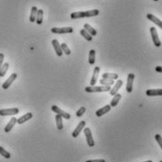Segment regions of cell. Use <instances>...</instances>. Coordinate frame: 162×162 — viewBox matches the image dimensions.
I'll use <instances>...</instances> for the list:
<instances>
[{
	"label": "cell",
	"mask_w": 162,
	"mask_h": 162,
	"mask_svg": "<svg viewBox=\"0 0 162 162\" xmlns=\"http://www.w3.org/2000/svg\"><path fill=\"white\" fill-rule=\"evenodd\" d=\"M99 14V9H92V11H78V12H72L70 14L71 19H80V18H88V17H94L98 16Z\"/></svg>",
	"instance_id": "cell-1"
},
{
	"label": "cell",
	"mask_w": 162,
	"mask_h": 162,
	"mask_svg": "<svg viewBox=\"0 0 162 162\" xmlns=\"http://www.w3.org/2000/svg\"><path fill=\"white\" fill-rule=\"evenodd\" d=\"M111 90V86H105V85H101V86H87L85 87V91L88 93H95V92H108Z\"/></svg>",
	"instance_id": "cell-2"
},
{
	"label": "cell",
	"mask_w": 162,
	"mask_h": 162,
	"mask_svg": "<svg viewBox=\"0 0 162 162\" xmlns=\"http://www.w3.org/2000/svg\"><path fill=\"white\" fill-rule=\"evenodd\" d=\"M53 34H69L73 32L72 27H53L51 29Z\"/></svg>",
	"instance_id": "cell-3"
},
{
	"label": "cell",
	"mask_w": 162,
	"mask_h": 162,
	"mask_svg": "<svg viewBox=\"0 0 162 162\" xmlns=\"http://www.w3.org/2000/svg\"><path fill=\"white\" fill-rule=\"evenodd\" d=\"M19 113L18 108H9V109H1L0 110V115L8 116V115H15Z\"/></svg>",
	"instance_id": "cell-4"
},
{
	"label": "cell",
	"mask_w": 162,
	"mask_h": 162,
	"mask_svg": "<svg viewBox=\"0 0 162 162\" xmlns=\"http://www.w3.org/2000/svg\"><path fill=\"white\" fill-rule=\"evenodd\" d=\"M52 111H53V112H54L56 114H59V115H60V116H62L64 119L69 120V119H70V117H71L70 113L64 112V111H63V110H61L59 107H57L56 105L52 106Z\"/></svg>",
	"instance_id": "cell-5"
},
{
	"label": "cell",
	"mask_w": 162,
	"mask_h": 162,
	"mask_svg": "<svg viewBox=\"0 0 162 162\" xmlns=\"http://www.w3.org/2000/svg\"><path fill=\"white\" fill-rule=\"evenodd\" d=\"M150 33H151V36H152V40H153V42L155 44L156 47H159L161 45V41L158 37V35H157V29L155 27H151L150 28Z\"/></svg>",
	"instance_id": "cell-6"
},
{
	"label": "cell",
	"mask_w": 162,
	"mask_h": 162,
	"mask_svg": "<svg viewBox=\"0 0 162 162\" xmlns=\"http://www.w3.org/2000/svg\"><path fill=\"white\" fill-rule=\"evenodd\" d=\"M84 135H85V138H86V141H87L88 146L93 147L95 145V141H94V139H93V136H92L91 129L89 128H84Z\"/></svg>",
	"instance_id": "cell-7"
},
{
	"label": "cell",
	"mask_w": 162,
	"mask_h": 162,
	"mask_svg": "<svg viewBox=\"0 0 162 162\" xmlns=\"http://www.w3.org/2000/svg\"><path fill=\"white\" fill-rule=\"evenodd\" d=\"M16 79H17V74H16V73H12V74L8 78V80L2 84V88L5 89V90H6V89H8L9 86L11 85V83H12Z\"/></svg>",
	"instance_id": "cell-8"
},
{
	"label": "cell",
	"mask_w": 162,
	"mask_h": 162,
	"mask_svg": "<svg viewBox=\"0 0 162 162\" xmlns=\"http://www.w3.org/2000/svg\"><path fill=\"white\" fill-rule=\"evenodd\" d=\"M135 79V75L133 73H129L128 75V83H127V92L131 93L133 90V82Z\"/></svg>",
	"instance_id": "cell-9"
},
{
	"label": "cell",
	"mask_w": 162,
	"mask_h": 162,
	"mask_svg": "<svg viewBox=\"0 0 162 162\" xmlns=\"http://www.w3.org/2000/svg\"><path fill=\"white\" fill-rule=\"evenodd\" d=\"M52 44L53 46L55 53L57 54V56H62L63 55V52H62V49H61V44L58 42V40H53Z\"/></svg>",
	"instance_id": "cell-10"
},
{
	"label": "cell",
	"mask_w": 162,
	"mask_h": 162,
	"mask_svg": "<svg viewBox=\"0 0 162 162\" xmlns=\"http://www.w3.org/2000/svg\"><path fill=\"white\" fill-rule=\"evenodd\" d=\"M99 71H100V68H99V66H96V68H95V70H94L93 76H92V79H91V82H90L91 86H94V85L96 84V83L98 82Z\"/></svg>",
	"instance_id": "cell-11"
},
{
	"label": "cell",
	"mask_w": 162,
	"mask_h": 162,
	"mask_svg": "<svg viewBox=\"0 0 162 162\" xmlns=\"http://www.w3.org/2000/svg\"><path fill=\"white\" fill-rule=\"evenodd\" d=\"M123 85V81L122 80H117V82L114 83L113 85V87L111 88L110 90V94H111V96H114L115 94H117L118 90L121 88V86Z\"/></svg>",
	"instance_id": "cell-12"
},
{
	"label": "cell",
	"mask_w": 162,
	"mask_h": 162,
	"mask_svg": "<svg viewBox=\"0 0 162 162\" xmlns=\"http://www.w3.org/2000/svg\"><path fill=\"white\" fill-rule=\"evenodd\" d=\"M84 127H85V121H81V122L79 123V125L77 126V128H76L75 130L72 132V137H73V138L78 137L79 134L81 133V131L83 129Z\"/></svg>",
	"instance_id": "cell-13"
},
{
	"label": "cell",
	"mask_w": 162,
	"mask_h": 162,
	"mask_svg": "<svg viewBox=\"0 0 162 162\" xmlns=\"http://www.w3.org/2000/svg\"><path fill=\"white\" fill-rule=\"evenodd\" d=\"M146 96L148 97H157L162 96V89H148L146 92Z\"/></svg>",
	"instance_id": "cell-14"
},
{
	"label": "cell",
	"mask_w": 162,
	"mask_h": 162,
	"mask_svg": "<svg viewBox=\"0 0 162 162\" xmlns=\"http://www.w3.org/2000/svg\"><path fill=\"white\" fill-rule=\"evenodd\" d=\"M32 117H33V114H32V112H27V113H25V114H24V115L21 116L20 118H18V119H17V123L19 124V125H22V124L25 123L26 121L30 120Z\"/></svg>",
	"instance_id": "cell-15"
},
{
	"label": "cell",
	"mask_w": 162,
	"mask_h": 162,
	"mask_svg": "<svg viewBox=\"0 0 162 162\" xmlns=\"http://www.w3.org/2000/svg\"><path fill=\"white\" fill-rule=\"evenodd\" d=\"M146 17H147V19L148 20H150L151 22H153L154 24H156L157 26H159L161 29H162V22L159 20L158 18H157L154 14H151V13H148L147 15H146Z\"/></svg>",
	"instance_id": "cell-16"
},
{
	"label": "cell",
	"mask_w": 162,
	"mask_h": 162,
	"mask_svg": "<svg viewBox=\"0 0 162 162\" xmlns=\"http://www.w3.org/2000/svg\"><path fill=\"white\" fill-rule=\"evenodd\" d=\"M111 105H106V106H104L102 108H100L99 110H98L96 112V115L98 117H101L102 115H104V114H106L107 112H109L111 111Z\"/></svg>",
	"instance_id": "cell-17"
},
{
	"label": "cell",
	"mask_w": 162,
	"mask_h": 162,
	"mask_svg": "<svg viewBox=\"0 0 162 162\" xmlns=\"http://www.w3.org/2000/svg\"><path fill=\"white\" fill-rule=\"evenodd\" d=\"M17 123V118L15 117H12L11 120H9V122L7 124V126L5 127V132L6 133H8L9 131H11L12 129V128L15 126V124Z\"/></svg>",
	"instance_id": "cell-18"
},
{
	"label": "cell",
	"mask_w": 162,
	"mask_h": 162,
	"mask_svg": "<svg viewBox=\"0 0 162 162\" xmlns=\"http://www.w3.org/2000/svg\"><path fill=\"white\" fill-rule=\"evenodd\" d=\"M121 98H122V96H121L120 94H118V93L114 95V96H113V99H112V101H111V103H110L111 107H115V106H117V104L119 103Z\"/></svg>",
	"instance_id": "cell-19"
},
{
	"label": "cell",
	"mask_w": 162,
	"mask_h": 162,
	"mask_svg": "<svg viewBox=\"0 0 162 162\" xmlns=\"http://www.w3.org/2000/svg\"><path fill=\"white\" fill-rule=\"evenodd\" d=\"M37 11H39V8H37V7H35V6L32 7V8H31V13H30V17H29V21H30L31 23L36 22Z\"/></svg>",
	"instance_id": "cell-20"
},
{
	"label": "cell",
	"mask_w": 162,
	"mask_h": 162,
	"mask_svg": "<svg viewBox=\"0 0 162 162\" xmlns=\"http://www.w3.org/2000/svg\"><path fill=\"white\" fill-rule=\"evenodd\" d=\"M55 122H56V127L58 130H62L63 129V117L60 116L59 114H56L55 116Z\"/></svg>",
	"instance_id": "cell-21"
},
{
	"label": "cell",
	"mask_w": 162,
	"mask_h": 162,
	"mask_svg": "<svg viewBox=\"0 0 162 162\" xmlns=\"http://www.w3.org/2000/svg\"><path fill=\"white\" fill-rule=\"evenodd\" d=\"M102 79H109V80H117L118 74L115 73H104L102 74Z\"/></svg>",
	"instance_id": "cell-22"
},
{
	"label": "cell",
	"mask_w": 162,
	"mask_h": 162,
	"mask_svg": "<svg viewBox=\"0 0 162 162\" xmlns=\"http://www.w3.org/2000/svg\"><path fill=\"white\" fill-rule=\"evenodd\" d=\"M83 28L85 30H86L92 37L93 36H96L97 35V31H96V29H94V28L90 25V24H84V25H83Z\"/></svg>",
	"instance_id": "cell-23"
},
{
	"label": "cell",
	"mask_w": 162,
	"mask_h": 162,
	"mask_svg": "<svg viewBox=\"0 0 162 162\" xmlns=\"http://www.w3.org/2000/svg\"><path fill=\"white\" fill-rule=\"evenodd\" d=\"M43 22V11L42 9H39L37 13V19H36V23L37 24H41Z\"/></svg>",
	"instance_id": "cell-24"
},
{
	"label": "cell",
	"mask_w": 162,
	"mask_h": 162,
	"mask_svg": "<svg viewBox=\"0 0 162 162\" xmlns=\"http://www.w3.org/2000/svg\"><path fill=\"white\" fill-rule=\"evenodd\" d=\"M89 64L90 65H94L95 62H96V51L95 50H91L89 52Z\"/></svg>",
	"instance_id": "cell-25"
},
{
	"label": "cell",
	"mask_w": 162,
	"mask_h": 162,
	"mask_svg": "<svg viewBox=\"0 0 162 162\" xmlns=\"http://www.w3.org/2000/svg\"><path fill=\"white\" fill-rule=\"evenodd\" d=\"M8 66H9V64L8 63H5L2 65L1 69H0V77H4L6 75L8 70Z\"/></svg>",
	"instance_id": "cell-26"
},
{
	"label": "cell",
	"mask_w": 162,
	"mask_h": 162,
	"mask_svg": "<svg viewBox=\"0 0 162 162\" xmlns=\"http://www.w3.org/2000/svg\"><path fill=\"white\" fill-rule=\"evenodd\" d=\"M101 85H105V86H112V84H114L113 80H109V79H100L99 81Z\"/></svg>",
	"instance_id": "cell-27"
},
{
	"label": "cell",
	"mask_w": 162,
	"mask_h": 162,
	"mask_svg": "<svg viewBox=\"0 0 162 162\" xmlns=\"http://www.w3.org/2000/svg\"><path fill=\"white\" fill-rule=\"evenodd\" d=\"M81 35L84 37L85 40H88V41H91V40H93V37H92L86 30H85V29H82V30H81Z\"/></svg>",
	"instance_id": "cell-28"
},
{
	"label": "cell",
	"mask_w": 162,
	"mask_h": 162,
	"mask_svg": "<svg viewBox=\"0 0 162 162\" xmlns=\"http://www.w3.org/2000/svg\"><path fill=\"white\" fill-rule=\"evenodd\" d=\"M61 49H62V52H63V53H65V54H66V55H70V54L71 53V51H70V49L69 48V47H68V45H66L65 42L61 44Z\"/></svg>",
	"instance_id": "cell-29"
},
{
	"label": "cell",
	"mask_w": 162,
	"mask_h": 162,
	"mask_svg": "<svg viewBox=\"0 0 162 162\" xmlns=\"http://www.w3.org/2000/svg\"><path fill=\"white\" fill-rule=\"evenodd\" d=\"M0 155H1L2 157H4L5 158H8V159L11 158V154H9L8 151H6L2 146H0Z\"/></svg>",
	"instance_id": "cell-30"
},
{
	"label": "cell",
	"mask_w": 162,
	"mask_h": 162,
	"mask_svg": "<svg viewBox=\"0 0 162 162\" xmlns=\"http://www.w3.org/2000/svg\"><path fill=\"white\" fill-rule=\"evenodd\" d=\"M85 112H86V108H85V107H81V108L78 110L77 113H76V115H77L78 117H81Z\"/></svg>",
	"instance_id": "cell-31"
},
{
	"label": "cell",
	"mask_w": 162,
	"mask_h": 162,
	"mask_svg": "<svg viewBox=\"0 0 162 162\" xmlns=\"http://www.w3.org/2000/svg\"><path fill=\"white\" fill-rule=\"evenodd\" d=\"M155 138H156V141H157V144H159L160 148L162 149V137H161V136H160L159 134H156Z\"/></svg>",
	"instance_id": "cell-32"
},
{
	"label": "cell",
	"mask_w": 162,
	"mask_h": 162,
	"mask_svg": "<svg viewBox=\"0 0 162 162\" xmlns=\"http://www.w3.org/2000/svg\"><path fill=\"white\" fill-rule=\"evenodd\" d=\"M4 53H0V69H1V66L3 65V62H4Z\"/></svg>",
	"instance_id": "cell-33"
},
{
	"label": "cell",
	"mask_w": 162,
	"mask_h": 162,
	"mask_svg": "<svg viewBox=\"0 0 162 162\" xmlns=\"http://www.w3.org/2000/svg\"><path fill=\"white\" fill-rule=\"evenodd\" d=\"M85 162H106L104 159H93V160H87Z\"/></svg>",
	"instance_id": "cell-34"
},
{
	"label": "cell",
	"mask_w": 162,
	"mask_h": 162,
	"mask_svg": "<svg viewBox=\"0 0 162 162\" xmlns=\"http://www.w3.org/2000/svg\"><path fill=\"white\" fill-rule=\"evenodd\" d=\"M156 71L162 73V66H156Z\"/></svg>",
	"instance_id": "cell-35"
},
{
	"label": "cell",
	"mask_w": 162,
	"mask_h": 162,
	"mask_svg": "<svg viewBox=\"0 0 162 162\" xmlns=\"http://www.w3.org/2000/svg\"><path fill=\"white\" fill-rule=\"evenodd\" d=\"M144 162H153L152 160H147V161H144Z\"/></svg>",
	"instance_id": "cell-36"
},
{
	"label": "cell",
	"mask_w": 162,
	"mask_h": 162,
	"mask_svg": "<svg viewBox=\"0 0 162 162\" xmlns=\"http://www.w3.org/2000/svg\"><path fill=\"white\" fill-rule=\"evenodd\" d=\"M154 1H158V0H154Z\"/></svg>",
	"instance_id": "cell-37"
},
{
	"label": "cell",
	"mask_w": 162,
	"mask_h": 162,
	"mask_svg": "<svg viewBox=\"0 0 162 162\" xmlns=\"http://www.w3.org/2000/svg\"><path fill=\"white\" fill-rule=\"evenodd\" d=\"M159 162H162V160H161V161H159Z\"/></svg>",
	"instance_id": "cell-38"
}]
</instances>
